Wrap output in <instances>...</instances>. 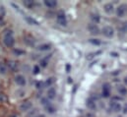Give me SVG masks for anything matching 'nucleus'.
<instances>
[{
    "label": "nucleus",
    "mask_w": 127,
    "mask_h": 117,
    "mask_svg": "<svg viewBox=\"0 0 127 117\" xmlns=\"http://www.w3.org/2000/svg\"><path fill=\"white\" fill-rule=\"evenodd\" d=\"M12 30L11 29H6L5 30V35H4V44L7 46V47H13V45L15 44V39L12 35Z\"/></svg>",
    "instance_id": "nucleus-1"
},
{
    "label": "nucleus",
    "mask_w": 127,
    "mask_h": 117,
    "mask_svg": "<svg viewBox=\"0 0 127 117\" xmlns=\"http://www.w3.org/2000/svg\"><path fill=\"white\" fill-rule=\"evenodd\" d=\"M116 15H117V17H119V18H122V17L126 16L127 15L126 4H121V5H119V6L117 7V9H116Z\"/></svg>",
    "instance_id": "nucleus-2"
},
{
    "label": "nucleus",
    "mask_w": 127,
    "mask_h": 117,
    "mask_svg": "<svg viewBox=\"0 0 127 117\" xmlns=\"http://www.w3.org/2000/svg\"><path fill=\"white\" fill-rule=\"evenodd\" d=\"M101 31H102V34L104 36L108 37V38H110V37H112L114 35V29H113L112 27H109V26L103 27L102 29H101Z\"/></svg>",
    "instance_id": "nucleus-3"
},
{
    "label": "nucleus",
    "mask_w": 127,
    "mask_h": 117,
    "mask_svg": "<svg viewBox=\"0 0 127 117\" xmlns=\"http://www.w3.org/2000/svg\"><path fill=\"white\" fill-rule=\"evenodd\" d=\"M57 23L60 26H66L67 25V20L65 18V14L63 11H59L57 13Z\"/></svg>",
    "instance_id": "nucleus-4"
},
{
    "label": "nucleus",
    "mask_w": 127,
    "mask_h": 117,
    "mask_svg": "<svg viewBox=\"0 0 127 117\" xmlns=\"http://www.w3.org/2000/svg\"><path fill=\"white\" fill-rule=\"evenodd\" d=\"M24 42L30 46H32V45H34L35 40H34V37L31 35L30 33H26V34H24Z\"/></svg>",
    "instance_id": "nucleus-5"
},
{
    "label": "nucleus",
    "mask_w": 127,
    "mask_h": 117,
    "mask_svg": "<svg viewBox=\"0 0 127 117\" xmlns=\"http://www.w3.org/2000/svg\"><path fill=\"white\" fill-rule=\"evenodd\" d=\"M110 90H111V87L108 83H105L102 85V96L104 97H108L110 94Z\"/></svg>",
    "instance_id": "nucleus-6"
},
{
    "label": "nucleus",
    "mask_w": 127,
    "mask_h": 117,
    "mask_svg": "<svg viewBox=\"0 0 127 117\" xmlns=\"http://www.w3.org/2000/svg\"><path fill=\"white\" fill-rule=\"evenodd\" d=\"M88 29H89V31L92 33V34H98L99 33V28L97 27V25L96 24H90L89 26H88Z\"/></svg>",
    "instance_id": "nucleus-7"
},
{
    "label": "nucleus",
    "mask_w": 127,
    "mask_h": 117,
    "mask_svg": "<svg viewBox=\"0 0 127 117\" xmlns=\"http://www.w3.org/2000/svg\"><path fill=\"white\" fill-rule=\"evenodd\" d=\"M109 107L113 112H118L121 110V104L119 102H116V101H111L109 104Z\"/></svg>",
    "instance_id": "nucleus-8"
},
{
    "label": "nucleus",
    "mask_w": 127,
    "mask_h": 117,
    "mask_svg": "<svg viewBox=\"0 0 127 117\" xmlns=\"http://www.w3.org/2000/svg\"><path fill=\"white\" fill-rule=\"evenodd\" d=\"M15 82L19 86H25L26 85V79L23 75H17L15 78Z\"/></svg>",
    "instance_id": "nucleus-9"
},
{
    "label": "nucleus",
    "mask_w": 127,
    "mask_h": 117,
    "mask_svg": "<svg viewBox=\"0 0 127 117\" xmlns=\"http://www.w3.org/2000/svg\"><path fill=\"white\" fill-rule=\"evenodd\" d=\"M86 105H87V107H88L89 109H91V110H95V108H96L95 101L94 100V98H92V97H90V98H88V99H87Z\"/></svg>",
    "instance_id": "nucleus-10"
},
{
    "label": "nucleus",
    "mask_w": 127,
    "mask_h": 117,
    "mask_svg": "<svg viewBox=\"0 0 127 117\" xmlns=\"http://www.w3.org/2000/svg\"><path fill=\"white\" fill-rule=\"evenodd\" d=\"M32 107V102L27 100V101H24L21 105H20V110L21 111H28L30 108Z\"/></svg>",
    "instance_id": "nucleus-11"
},
{
    "label": "nucleus",
    "mask_w": 127,
    "mask_h": 117,
    "mask_svg": "<svg viewBox=\"0 0 127 117\" xmlns=\"http://www.w3.org/2000/svg\"><path fill=\"white\" fill-rule=\"evenodd\" d=\"M103 9H104L105 13H107V14H112L113 11H114V7H113V5H112L111 3H106V4L104 5Z\"/></svg>",
    "instance_id": "nucleus-12"
},
{
    "label": "nucleus",
    "mask_w": 127,
    "mask_h": 117,
    "mask_svg": "<svg viewBox=\"0 0 127 117\" xmlns=\"http://www.w3.org/2000/svg\"><path fill=\"white\" fill-rule=\"evenodd\" d=\"M56 95V90L54 88H50L47 90V98L48 99H53Z\"/></svg>",
    "instance_id": "nucleus-13"
},
{
    "label": "nucleus",
    "mask_w": 127,
    "mask_h": 117,
    "mask_svg": "<svg viewBox=\"0 0 127 117\" xmlns=\"http://www.w3.org/2000/svg\"><path fill=\"white\" fill-rule=\"evenodd\" d=\"M44 5L46 7H48V8H54V7H56L57 2L55 0H45L44 1Z\"/></svg>",
    "instance_id": "nucleus-14"
},
{
    "label": "nucleus",
    "mask_w": 127,
    "mask_h": 117,
    "mask_svg": "<svg viewBox=\"0 0 127 117\" xmlns=\"http://www.w3.org/2000/svg\"><path fill=\"white\" fill-rule=\"evenodd\" d=\"M7 67H9V69H11L12 71H15V70L18 68V64H17L16 61H14V60H10V61L8 62Z\"/></svg>",
    "instance_id": "nucleus-15"
},
{
    "label": "nucleus",
    "mask_w": 127,
    "mask_h": 117,
    "mask_svg": "<svg viewBox=\"0 0 127 117\" xmlns=\"http://www.w3.org/2000/svg\"><path fill=\"white\" fill-rule=\"evenodd\" d=\"M50 47H51V45L49 43H43V44H40L37 47V49L40 50V51H45V50H49Z\"/></svg>",
    "instance_id": "nucleus-16"
},
{
    "label": "nucleus",
    "mask_w": 127,
    "mask_h": 117,
    "mask_svg": "<svg viewBox=\"0 0 127 117\" xmlns=\"http://www.w3.org/2000/svg\"><path fill=\"white\" fill-rule=\"evenodd\" d=\"M25 19H26V21L30 24V25H34V26H38V22L36 21V20H34L33 18L32 17H29V16H26L25 17Z\"/></svg>",
    "instance_id": "nucleus-17"
},
{
    "label": "nucleus",
    "mask_w": 127,
    "mask_h": 117,
    "mask_svg": "<svg viewBox=\"0 0 127 117\" xmlns=\"http://www.w3.org/2000/svg\"><path fill=\"white\" fill-rule=\"evenodd\" d=\"M91 20L94 22V24H97V23L99 22V20H100L99 15H98V14H95V13L91 14Z\"/></svg>",
    "instance_id": "nucleus-18"
},
{
    "label": "nucleus",
    "mask_w": 127,
    "mask_h": 117,
    "mask_svg": "<svg viewBox=\"0 0 127 117\" xmlns=\"http://www.w3.org/2000/svg\"><path fill=\"white\" fill-rule=\"evenodd\" d=\"M44 108H45V110H46L48 113H53V112L55 111V107H54L51 103H49V104L45 105V106H44Z\"/></svg>",
    "instance_id": "nucleus-19"
},
{
    "label": "nucleus",
    "mask_w": 127,
    "mask_h": 117,
    "mask_svg": "<svg viewBox=\"0 0 127 117\" xmlns=\"http://www.w3.org/2000/svg\"><path fill=\"white\" fill-rule=\"evenodd\" d=\"M117 90H118V92H119L121 95H126L127 94V88H125L124 86H118Z\"/></svg>",
    "instance_id": "nucleus-20"
},
{
    "label": "nucleus",
    "mask_w": 127,
    "mask_h": 117,
    "mask_svg": "<svg viewBox=\"0 0 127 117\" xmlns=\"http://www.w3.org/2000/svg\"><path fill=\"white\" fill-rule=\"evenodd\" d=\"M7 69H8L7 65H5L4 63H0V74L5 75L7 73Z\"/></svg>",
    "instance_id": "nucleus-21"
},
{
    "label": "nucleus",
    "mask_w": 127,
    "mask_h": 117,
    "mask_svg": "<svg viewBox=\"0 0 127 117\" xmlns=\"http://www.w3.org/2000/svg\"><path fill=\"white\" fill-rule=\"evenodd\" d=\"M23 3H24V5H25L26 7H28V8H32L33 5H34V2L32 1V0H25Z\"/></svg>",
    "instance_id": "nucleus-22"
},
{
    "label": "nucleus",
    "mask_w": 127,
    "mask_h": 117,
    "mask_svg": "<svg viewBox=\"0 0 127 117\" xmlns=\"http://www.w3.org/2000/svg\"><path fill=\"white\" fill-rule=\"evenodd\" d=\"M119 29H120L122 32L127 33V22L121 23V25H120V27H119Z\"/></svg>",
    "instance_id": "nucleus-23"
},
{
    "label": "nucleus",
    "mask_w": 127,
    "mask_h": 117,
    "mask_svg": "<svg viewBox=\"0 0 127 117\" xmlns=\"http://www.w3.org/2000/svg\"><path fill=\"white\" fill-rule=\"evenodd\" d=\"M0 101L4 102V103H6L8 101V96L4 92H0Z\"/></svg>",
    "instance_id": "nucleus-24"
},
{
    "label": "nucleus",
    "mask_w": 127,
    "mask_h": 117,
    "mask_svg": "<svg viewBox=\"0 0 127 117\" xmlns=\"http://www.w3.org/2000/svg\"><path fill=\"white\" fill-rule=\"evenodd\" d=\"M48 59H49V56L41 59V60H40V66H41V67H46V65L48 64Z\"/></svg>",
    "instance_id": "nucleus-25"
},
{
    "label": "nucleus",
    "mask_w": 127,
    "mask_h": 117,
    "mask_svg": "<svg viewBox=\"0 0 127 117\" xmlns=\"http://www.w3.org/2000/svg\"><path fill=\"white\" fill-rule=\"evenodd\" d=\"M53 83H54V78H49V79L46 80V82H45V86H51Z\"/></svg>",
    "instance_id": "nucleus-26"
},
{
    "label": "nucleus",
    "mask_w": 127,
    "mask_h": 117,
    "mask_svg": "<svg viewBox=\"0 0 127 117\" xmlns=\"http://www.w3.org/2000/svg\"><path fill=\"white\" fill-rule=\"evenodd\" d=\"M90 42L93 43V44H96V45H99V44H100V41H99L98 39H95V38L90 39Z\"/></svg>",
    "instance_id": "nucleus-27"
},
{
    "label": "nucleus",
    "mask_w": 127,
    "mask_h": 117,
    "mask_svg": "<svg viewBox=\"0 0 127 117\" xmlns=\"http://www.w3.org/2000/svg\"><path fill=\"white\" fill-rule=\"evenodd\" d=\"M14 53L17 55H21V54H24L25 52L23 50H20V49H14Z\"/></svg>",
    "instance_id": "nucleus-28"
},
{
    "label": "nucleus",
    "mask_w": 127,
    "mask_h": 117,
    "mask_svg": "<svg viewBox=\"0 0 127 117\" xmlns=\"http://www.w3.org/2000/svg\"><path fill=\"white\" fill-rule=\"evenodd\" d=\"M4 15H5V9L3 6H0V16L3 17Z\"/></svg>",
    "instance_id": "nucleus-29"
},
{
    "label": "nucleus",
    "mask_w": 127,
    "mask_h": 117,
    "mask_svg": "<svg viewBox=\"0 0 127 117\" xmlns=\"http://www.w3.org/2000/svg\"><path fill=\"white\" fill-rule=\"evenodd\" d=\"M39 72V68H38V66H34L33 67V73L34 74H37Z\"/></svg>",
    "instance_id": "nucleus-30"
},
{
    "label": "nucleus",
    "mask_w": 127,
    "mask_h": 117,
    "mask_svg": "<svg viewBox=\"0 0 127 117\" xmlns=\"http://www.w3.org/2000/svg\"><path fill=\"white\" fill-rule=\"evenodd\" d=\"M4 24V20H3V17L0 16V26H2Z\"/></svg>",
    "instance_id": "nucleus-31"
},
{
    "label": "nucleus",
    "mask_w": 127,
    "mask_h": 117,
    "mask_svg": "<svg viewBox=\"0 0 127 117\" xmlns=\"http://www.w3.org/2000/svg\"><path fill=\"white\" fill-rule=\"evenodd\" d=\"M123 113H127V104L123 107Z\"/></svg>",
    "instance_id": "nucleus-32"
},
{
    "label": "nucleus",
    "mask_w": 127,
    "mask_h": 117,
    "mask_svg": "<svg viewBox=\"0 0 127 117\" xmlns=\"http://www.w3.org/2000/svg\"><path fill=\"white\" fill-rule=\"evenodd\" d=\"M8 117H18V115H17L16 113H12V114H10Z\"/></svg>",
    "instance_id": "nucleus-33"
},
{
    "label": "nucleus",
    "mask_w": 127,
    "mask_h": 117,
    "mask_svg": "<svg viewBox=\"0 0 127 117\" xmlns=\"http://www.w3.org/2000/svg\"><path fill=\"white\" fill-rule=\"evenodd\" d=\"M86 117H95V116H94L93 114H91V113H88V114L86 115Z\"/></svg>",
    "instance_id": "nucleus-34"
},
{
    "label": "nucleus",
    "mask_w": 127,
    "mask_h": 117,
    "mask_svg": "<svg viewBox=\"0 0 127 117\" xmlns=\"http://www.w3.org/2000/svg\"><path fill=\"white\" fill-rule=\"evenodd\" d=\"M70 70V66L69 65H67V71H69Z\"/></svg>",
    "instance_id": "nucleus-35"
},
{
    "label": "nucleus",
    "mask_w": 127,
    "mask_h": 117,
    "mask_svg": "<svg viewBox=\"0 0 127 117\" xmlns=\"http://www.w3.org/2000/svg\"><path fill=\"white\" fill-rule=\"evenodd\" d=\"M124 82H125V84L127 85V77H125V79H124Z\"/></svg>",
    "instance_id": "nucleus-36"
},
{
    "label": "nucleus",
    "mask_w": 127,
    "mask_h": 117,
    "mask_svg": "<svg viewBox=\"0 0 127 117\" xmlns=\"http://www.w3.org/2000/svg\"><path fill=\"white\" fill-rule=\"evenodd\" d=\"M35 117H44V115H42V114H40V115H37V116Z\"/></svg>",
    "instance_id": "nucleus-37"
}]
</instances>
